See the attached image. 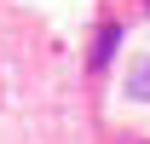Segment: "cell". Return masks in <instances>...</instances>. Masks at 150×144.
Listing matches in <instances>:
<instances>
[{"instance_id": "1", "label": "cell", "mask_w": 150, "mask_h": 144, "mask_svg": "<svg viewBox=\"0 0 150 144\" xmlns=\"http://www.w3.org/2000/svg\"><path fill=\"white\" fill-rule=\"evenodd\" d=\"M115 46H121V23H104L98 40H93V52H87V69L104 75V69H110V58H115Z\"/></svg>"}, {"instance_id": "2", "label": "cell", "mask_w": 150, "mask_h": 144, "mask_svg": "<svg viewBox=\"0 0 150 144\" xmlns=\"http://www.w3.org/2000/svg\"><path fill=\"white\" fill-rule=\"evenodd\" d=\"M127 98H139V104H150V58H139L127 75Z\"/></svg>"}]
</instances>
